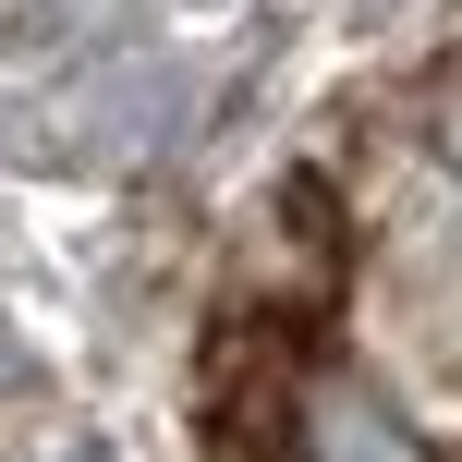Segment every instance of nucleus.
<instances>
[{"instance_id":"nucleus-1","label":"nucleus","mask_w":462,"mask_h":462,"mask_svg":"<svg viewBox=\"0 0 462 462\" xmlns=\"http://www.w3.org/2000/svg\"><path fill=\"white\" fill-rule=\"evenodd\" d=\"M183 122H195V61H171V49H110V61H86L37 110L24 146L61 159V171H146V159L183 146Z\"/></svg>"},{"instance_id":"nucleus-2","label":"nucleus","mask_w":462,"mask_h":462,"mask_svg":"<svg viewBox=\"0 0 462 462\" xmlns=\"http://www.w3.org/2000/svg\"><path fill=\"white\" fill-rule=\"evenodd\" d=\"M280 462H439V450L402 426V402L377 390V377L304 365L292 390H280Z\"/></svg>"}]
</instances>
